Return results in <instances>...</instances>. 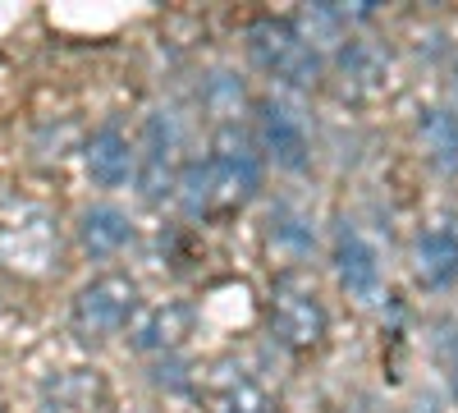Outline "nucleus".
I'll use <instances>...</instances> for the list:
<instances>
[{
	"mask_svg": "<svg viewBox=\"0 0 458 413\" xmlns=\"http://www.w3.org/2000/svg\"><path fill=\"white\" fill-rule=\"evenodd\" d=\"M248 56L261 73H271L284 88L308 92L321 83V56L289 28V19H257L248 28Z\"/></svg>",
	"mask_w": 458,
	"mask_h": 413,
	"instance_id": "39448f33",
	"label": "nucleus"
},
{
	"mask_svg": "<svg viewBox=\"0 0 458 413\" xmlns=\"http://www.w3.org/2000/svg\"><path fill=\"white\" fill-rule=\"evenodd\" d=\"M339 73H344V88L353 97H376L390 83V60L371 42H362V37H349V42L339 47Z\"/></svg>",
	"mask_w": 458,
	"mask_h": 413,
	"instance_id": "4468645a",
	"label": "nucleus"
},
{
	"mask_svg": "<svg viewBox=\"0 0 458 413\" xmlns=\"http://www.w3.org/2000/svg\"><path fill=\"white\" fill-rule=\"evenodd\" d=\"M106 400V386L97 372L88 367H69V372H55L42 391V413H97Z\"/></svg>",
	"mask_w": 458,
	"mask_h": 413,
	"instance_id": "ddd939ff",
	"label": "nucleus"
},
{
	"mask_svg": "<svg viewBox=\"0 0 458 413\" xmlns=\"http://www.w3.org/2000/svg\"><path fill=\"white\" fill-rule=\"evenodd\" d=\"M64 235H60V216L28 194H5L0 198V267L42 280L60 267Z\"/></svg>",
	"mask_w": 458,
	"mask_h": 413,
	"instance_id": "f03ea898",
	"label": "nucleus"
},
{
	"mask_svg": "<svg viewBox=\"0 0 458 413\" xmlns=\"http://www.w3.org/2000/svg\"><path fill=\"white\" fill-rule=\"evenodd\" d=\"M271 335L293 349V354H312L321 349L326 340V331H330V317H326V304H321V294L317 285L302 276V271H284L276 276L271 285Z\"/></svg>",
	"mask_w": 458,
	"mask_h": 413,
	"instance_id": "7ed1b4c3",
	"label": "nucleus"
},
{
	"mask_svg": "<svg viewBox=\"0 0 458 413\" xmlns=\"http://www.w3.org/2000/svg\"><path fill=\"white\" fill-rule=\"evenodd\" d=\"M449 386H454V395H458V340L449 345Z\"/></svg>",
	"mask_w": 458,
	"mask_h": 413,
	"instance_id": "6ab92c4d",
	"label": "nucleus"
},
{
	"mask_svg": "<svg viewBox=\"0 0 458 413\" xmlns=\"http://www.w3.org/2000/svg\"><path fill=\"white\" fill-rule=\"evenodd\" d=\"M417 280L445 289L458 280V230L449 220H436L417 235Z\"/></svg>",
	"mask_w": 458,
	"mask_h": 413,
	"instance_id": "9b49d317",
	"label": "nucleus"
},
{
	"mask_svg": "<svg viewBox=\"0 0 458 413\" xmlns=\"http://www.w3.org/2000/svg\"><path fill=\"white\" fill-rule=\"evenodd\" d=\"M0 413H5V409H0Z\"/></svg>",
	"mask_w": 458,
	"mask_h": 413,
	"instance_id": "aec40b11",
	"label": "nucleus"
},
{
	"mask_svg": "<svg viewBox=\"0 0 458 413\" xmlns=\"http://www.w3.org/2000/svg\"><path fill=\"white\" fill-rule=\"evenodd\" d=\"M179 166H183V120L179 110L161 106L151 110L142 125V152L133 157V175H138V194L142 202H161L174 194L179 184Z\"/></svg>",
	"mask_w": 458,
	"mask_h": 413,
	"instance_id": "423d86ee",
	"label": "nucleus"
},
{
	"mask_svg": "<svg viewBox=\"0 0 458 413\" xmlns=\"http://www.w3.org/2000/svg\"><path fill=\"white\" fill-rule=\"evenodd\" d=\"M417 133H422L427 157L440 170H458V116L445 106H427L422 120H417Z\"/></svg>",
	"mask_w": 458,
	"mask_h": 413,
	"instance_id": "dca6fc26",
	"label": "nucleus"
},
{
	"mask_svg": "<svg viewBox=\"0 0 458 413\" xmlns=\"http://www.w3.org/2000/svg\"><path fill=\"white\" fill-rule=\"evenodd\" d=\"M202 101H207V110H211V116H220V120H234L239 110H243V83L234 79V73L216 69L211 79H207V92H202Z\"/></svg>",
	"mask_w": 458,
	"mask_h": 413,
	"instance_id": "a211bd4d",
	"label": "nucleus"
},
{
	"mask_svg": "<svg viewBox=\"0 0 458 413\" xmlns=\"http://www.w3.org/2000/svg\"><path fill=\"white\" fill-rule=\"evenodd\" d=\"M207 395H211V413H271L266 391L243 367H216L207 382Z\"/></svg>",
	"mask_w": 458,
	"mask_h": 413,
	"instance_id": "2eb2a0df",
	"label": "nucleus"
},
{
	"mask_svg": "<svg viewBox=\"0 0 458 413\" xmlns=\"http://www.w3.org/2000/svg\"><path fill=\"white\" fill-rule=\"evenodd\" d=\"M257 133H261L266 157H271L280 170H302L308 166L312 138H308V125H302V116L289 101H280V97L257 101Z\"/></svg>",
	"mask_w": 458,
	"mask_h": 413,
	"instance_id": "6e6552de",
	"label": "nucleus"
},
{
	"mask_svg": "<svg viewBox=\"0 0 458 413\" xmlns=\"http://www.w3.org/2000/svg\"><path fill=\"white\" fill-rule=\"evenodd\" d=\"M271 244L289 248V253H308L317 244V230H312V220L293 211V207H276L271 211Z\"/></svg>",
	"mask_w": 458,
	"mask_h": 413,
	"instance_id": "f3484780",
	"label": "nucleus"
},
{
	"mask_svg": "<svg viewBox=\"0 0 458 413\" xmlns=\"http://www.w3.org/2000/svg\"><path fill=\"white\" fill-rule=\"evenodd\" d=\"M335 276H339V289L349 298H358V304H380V289H386L380 257L353 220H339V230H335Z\"/></svg>",
	"mask_w": 458,
	"mask_h": 413,
	"instance_id": "0eeeda50",
	"label": "nucleus"
},
{
	"mask_svg": "<svg viewBox=\"0 0 458 413\" xmlns=\"http://www.w3.org/2000/svg\"><path fill=\"white\" fill-rule=\"evenodd\" d=\"M133 157H138V147L129 142V133H124L120 125H101V129L83 142V166H88V175H92L97 189H120V184H129Z\"/></svg>",
	"mask_w": 458,
	"mask_h": 413,
	"instance_id": "9d476101",
	"label": "nucleus"
},
{
	"mask_svg": "<svg viewBox=\"0 0 458 413\" xmlns=\"http://www.w3.org/2000/svg\"><path fill=\"white\" fill-rule=\"evenodd\" d=\"M193 304H183V298H165V304L147 308L133 326V349L138 354H174L188 335H193Z\"/></svg>",
	"mask_w": 458,
	"mask_h": 413,
	"instance_id": "1a4fd4ad",
	"label": "nucleus"
},
{
	"mask_svg": "<svg viewBox=\"0 0 458 413\" xmlns=\"http://www.w3.org/2000/svg\"><path fill=\"white\" fill-rule=\"evenodd\" d=\"M79 244H83L88 257H114L133 244V220L120 207L97 202L79 216Z\"/></svg>",
	"mask_w": 458,
	"mask_h": 413,
	"instance_id": "f8f14e48",
	"label": "nucleus"
},
{
	"mask_svg": "<svg viewBox=\"0 0 458 413\" xmlns=\"http://www.w3.org/2000/svg\"><path fill=\"white\" fill-rule=\"evenodd\" d=\"M133 313H138V280L124 271H106L73 294L69 322L83 345H106L133 322Z\"/></svg>",
	"mask_w": 458,
	"mask_h": 413,
	"instance_id": "20e7f679",
	"label": "nucleus"
},
{
	"mask_svg": "<svg viewBox=\"0 0 458 413\" xmlns=\"http://www.w3.org/2000/svg\"><path fill=\"white\" fill-rule=\"evenodd\" d=\"M257 189H261V157L252 152V142L239 129H225L207 157L188 161L179 170L174 198H179L183 216L207 220V216L248 207L257 198Z\"/></svg>",
	"mask_w": 458,
	"mask_h": 413,
	"instance_id": "f257e3e1",
	"label": "nucleus"
}]
</instances>
